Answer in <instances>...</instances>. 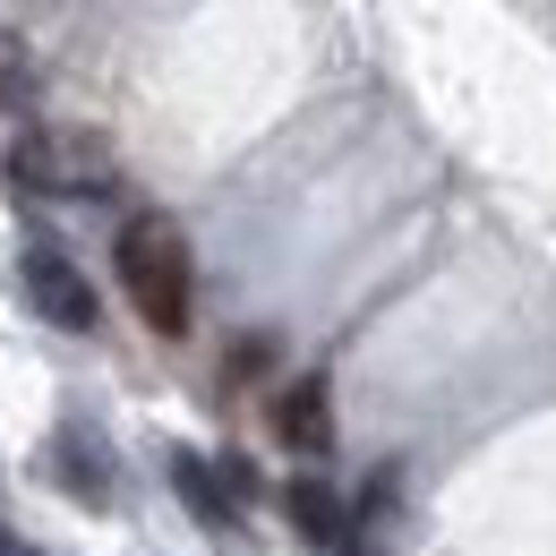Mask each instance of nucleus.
Masks as SVG:
<instances>
[{"mask_svg": "<svg viewBox=\"0 0 556 556\" xmlns=\"http://www.w3.org/2000/svg\"><path fill=\"white\" fill-rule=\"evenodd\" d=\"M121 282L138 300V317L154 334H189V300H198V266H189V240L172 214H129L121 223Z\"/></svg>", "mask_w": 556, "mask_h": 556, "instance_id": "f257e3e1", "label": "nucleus"}, {"mask_svg": "<svg viewBox=\"0 0 556 556\" xmlns=\"http://www.w3.org/2000/svg\"><path fill=\"white\" fill-rule=\"evenodd\" d=\"M9 172H17L26 189H43V198H103L121 163H112V138L43 121V129H26V138L9 146Z\"/></svg>", "mask_w": 556, "mask_h": 556, "instance_id": "f03ea898", "label": "nucleus"}, {"mask_svg": "<svg viewBox=\"0 0 556 556\" xmlns=\"http://www.w3.org/2000/svg\"><path fill=\"white\" fill-rule=\"evenodd\" d=\"M17 275H26V300H35V317H52L61 334H86L103 308H94V282L77 275V257L61 249V240H26V257H17Z\"/></svg>", "mask_w": 556, "mask_h": 556, "instance_id": "7ed1b4c3", "label": "nucleus"}, {"mask_svg": "<svg viewBox=\"0 0 556 556\" xmlns=\"http://www.w3.org/2000/svg\"><path fill=\"white\" fill-rule=\"evenodd\" d=\"M172 488H180V505H189V514H198L206 531H231V522H240V496H249L257 480H249L240 463H223V471H214L206 454L172 445Z\"/></svg>", "mask_w": 556, "mask_h": 556, "instance_id": "20e7f679", "label": "nucleus"}, {"mask_svg": "<svg viewBox=\"0 0 556 556\" xmlns=\"http://www.w3.org/2000/svg\"><path fill=\"white\" fill-rule=\"evenodd\" d=\"M275 437L300 454V463H326L334 454V403H326V386L317 377H300V386H282L275 403Z\"/></svg>", "mask_w": 556, "mask_h": 556, "instance_id": "39448f33", "label": "nucleus"}, {"mask_svg": "<svg viewBox=\"0 0 556 556\" xmlns=\"http://www.w3.org/2000/svg\"><path fill=\"white\" fill-rule=\"evenodd\" d=\"M52 454H61V480H70V496H86V505H103V496H112V463H103V445H94L77 419L61 428V445H52Z\"/></svg>", "mask_w": 556, "mask_h": 556, "instance_id": "423d86ee", "label": "nucleus"}, {"mask_svg": "<svg viewBox=\"0 0 556 556\" xmlns=\"http://www.w3.org/2000/svg\"><path fill=\"white\" fill-rule=\"evenodd\" d=\"M291 522H300V540H317V548H343V505H334V488L326 480H291Z\"/></svg>", "mask_w": 556, "mask_h": 556, "instance_id": "0eeeda50", "label": "nucleus"}, {"mask_svg": "<svg viewBox=\"0 0 556 556\" xmlns=\"http://www.w3.org/2000/svg\"><path fill=\"white\" fill-rule=\"evenodd\" d=\"M26 94H35V61H26L17 35H0V112H17Z\"/></svg>", "mask_w": 556, "mask_h": 556, "instance_id": "6e6552de", "label": "nucleus"}, {"mask_svg": "<svg viewBox=\"0 0 556 556\" xmlns=\"http://www.w3.org/2000/svg\"><path fill=\"white\" fill-rule=\"evenodd\" d=\"M0 556H35V540H17V531L0 522Z\"/></svg>", "mask_w": 556, "mask_h": 556, "instance_id": "1a4fd4ad", "label": "nucleus"}]
</instances>
